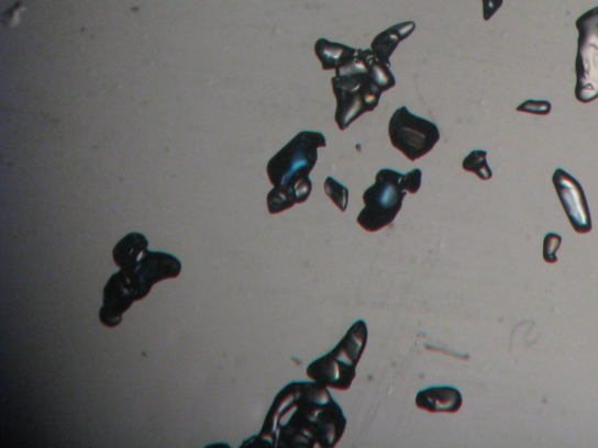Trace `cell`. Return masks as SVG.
<instances>
[{"label":"cell","instance_id":"5","mask_svg":"<svg viewBox=\"0 0 598 448\" xmlns=\"http://www.w3.org/2000/svg\"><path fill=\"white\" fill-rule=\"evenodd\" d=\"M403 175L384 168L376 177V183L364 193L365 209L357 222L368 233H377L396 220L407 194Z\"/></svg>","mask_w":598,"mask_h":448},{"label":"cell","instance_id":"10","mask_svg":"<svg viewBox=\"0 0 598 448\" xmlns=\"http://www.w3.org/2000/svg\"><path fill=\"white\" fill-rule=\"evenodd\" d=\"M133 275L141 299L163 280L177 278L181 272L180 260L174 255L160 251H146Z\"/></svg>","mask_w":598,"mask_h":448},{"label":"cell","instance_id":"2","mask_svg":"<svg viewBox=\"0 0 598 448\" xmlns=\"http://www.w3.org/2000/svg\"><path fill=\"white\" fill-rule=\"evenodd\" d=\"M331 83L336 100L335 123L345 131L366 112L376 109L383 92L395 88L397 80L389 66L372 49H358L351 63L335 69Z\"/></svg>","mask_w":598,"mask_h":448},{"label":"cell","instance_id":"19","mask_svg":"<svg viewBox=\"0 0 598 448\" xmlns=\"http://www.w3.org/2000/svg\"><path fill=\"white\" fill-rule=\"evenodd\" d=\"M421 182L422 171L420 170V168H416V170L410 171L403 177L405 190L410 194H417L419 192Z\"/></svg>","mask_w":598,"mask_h":448},{"label":"cell","instance_id":"14","mask_svg":"<svg viewBox=\"0 0 598 448\" xmlns=\"http://www.w3.org/2000/svg\"><path fill=\"white\" fill-rule=\"evenodd\" d=\"M314 53L320 59L323 70L339 69L351 63L358 49L350 46L331 43L325 37L318 40L314 45Z\"/></svg>","mask_w":598,"mask_h":448},{"label":"cell","instance_id":"8","mask_svg":"<svg viewBox=\"0 0 598 448\" xmlns=\"http://www.w3.org/2000/svg\"><path fill=\"white\" fill-rule=\"evenodd\" d=\"M136 302H140V296L134 280L128 270L121 269L109 278L104 287L101 324L108 328L118 327L123 314Z\"/></svg>","mask_w":598,"mask_h":448},{"label":"cell","instance_id":"15","mask_svg":"<svg viewBox=\"0 0 598 448\" xmlns=\"http://www.w3.org/2000/svg\"><path fill=\"white\" fill-rule=\"evenodd\" d=\"M486 157L488 153L484 149H475L463 160V170L476 175L480 180H490L494 175Z\"/></svg>","mask_w":598,"mask_h":448},{"label":"cell","instance_id":"9","mask_svg":"<svg viewBox=\"0 0 598 448\" xmlns=\"http://www.w3.org/2000/svg\"><path fill=\"white\" fill-rule=\"evenodd\" d=\"M552 180L573 229L578 234L590 233L593 231L591 215L582 183L563 168H557Z\"/></svg>","mask_w":598,"mask_h":448},{"label":"cell","instance_id":"13","mask_svg":"<svg viewBox=\"0 0 598 448\" xmlns=\"http://www.w3.org/2000/svg\"><path fill=\"white\" fill-rule=\"evenodd\" d=\"M417 25L414 22H406L381 32L373 41L370 49L379 60L390 66L389 58L396 52L399 44L414 32Z\"/></svg>","mask_w":598,"mask_h":448},{"label":"cell","instance_id":"12","mask_svg":"<svg viewBox=\"0 0 598 448\" xmlns=\"http://www.w3.org/2000/svg\"><path fill=\"white\" fill-rule=\"evenodd\" d=\"M148 240L141 233H130L112 250L115 265L123 270H135L147 251Z\"/></svg>","mask_w":598,"mask_h":448},{"label":"cell","instance_id":"16","mask_svg":"<svg viewBox=\"0 0 598 448\" xmlns=\"http://www.w3.org/2000/svg\"><path fill=\"white\" fill-rule=\"evenodd\" d=\"M324 190L326 195L332 200V202L339 208L342 213L347 209L348 204V190L347 187L340 183L332 177H328L324 182Z\"/></svg>","mask_w":598,"mask_h":448},{"label":"cell","instance_id":"20","mask_svg":"<svg viewBox=\"0 0 598 448\" xmlns=\"http://www.w3.org/2000/svg\"><path fill=\"white\" fill-rule=\"evenodd\" d=\"M483 16L485 22H489L494 14L501 8L503 0H481Z\"/></svg>","mask_w":598,"mask_h":448},{"label":"cell","instance_id":"7","mask_svg":"<svg viewBox=\"0 0 598 448\" xmlns=\"http://www.w3.org/2000/svg\"><path fill=\"white\" fill-rule=\"evenodd\" d=\"M388 135L395 146L410 161L428 155L440 141L438 125L411 114L401 107L392 114L388 124Z\"/></svg>","mask_w":598,"mask_h":448},{"label":"cell","instance_id":"17","mask_svg":"<svg viewBox=\"0 0 598 448\" xmlns=\"http://www.w3.org/2000/svg\"><path fill=\"white\" fill-rule=\"evenodd\" d=\"M561 243H563V238H561V236L555 233H549L545 236L544 253H542V257H544L546 264L549 265L556 264L557 261L556 253L558 248L561 247Z\"/></svg>","mask_w":598,"mask_h":448},{"label":"cell","instance_id":"18","mask_svg":"<svg viewBox=\"0 0 598 448\" xmlns=\"http://www.w3.org/2000/svg\"><path fill=\"white\" fill-rule=\"evenodd\" d=\"M517 111L525 112V114H532L538 116H547L551 114L552 104L549 101H535L529 100L521 103Z\"/></svg>","mask_w":598,"mask_h":448},{"label":"cell","instance_id":"6","mask_svg":"<svg viewBox=\"0 0 598 448\" xmlns=\"http://www.w3.org/2000/svg\"><path fill=\"white\" fill-rule=\"evenodd\" d=\"M578 31L575 98L579 103L598 99V7L576 21Z\"/></svg>","mask_w":598,"mask_h":448},{"label":"cell","instance_id":"11","mask_svg":"<svg viewBox=\"0 0 598 448\" xmlns=\"http://www.w3.org/2000/svg\"><path fill=\"white\" fill-rule=\"evenodd\" d=\"M416 404L432 414H456L462 407L463 397L454 387H432L419 392Z\"/></svg>","mask_w":598,"mask_h":448},{"label":"cell","instance_id":"4","mask_svg":"<svg viewBox=\"0 0 598 448\" xmlns=\"http://www.w3.org/2000/svg\"><path fill=\"white\" fill-rule=\"evenodd\" d=\"M367 339V325L364 321H358L334 349L308 367V378L328 388L348 390L357 376L355 369L363 357Z\"/></svg>","mask_w":598,"mask_h":448},{"label":"cell","instance_id":"3","mask_svg":"<svg viewBox=\"0 0 598 448\" xmlns=\"http://www.w3.org/2000/svg\"><path fill=\"white\" fill-rule=\"evenodd\" d=\"M326 138L318 131H302L269 160L267 173L274 189L267 197L270 214H279L306 202L312 192V172L318 148Z\"/></svg>","mask_w":598,"mask_h":448},{"label":"cell","instance_id":"1","mask_svg":"<svg viewBox=\"0 0 598 448\" xmlns=\"http://www.w3.org/2000/svg\"><path fill=\"white\" fill-rule=\"evenodd\" d=\"M343 408L318 382H292L280 390L261 434L247 441L275 447L333 448L346 429Z\"/></svg>","mask_w":598,"mask_h":448}]
</instances>
